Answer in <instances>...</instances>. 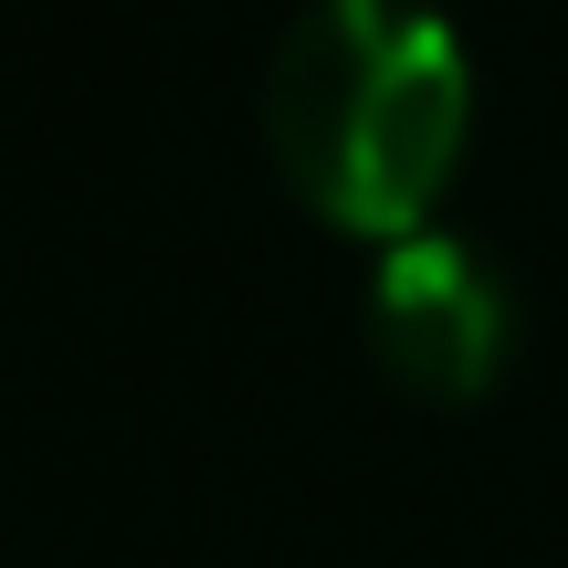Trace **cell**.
<instances>
[{
	"label": "cell",
	"instance_id": "6da1fadb",
	"mask_svg": "<svg viewBox=\"0 0 568 568\" xmlns=\"http://www.w3.org/2000/svg\"><path fill=\"white\" fill-rule=\"evenodd\" d=\"M474 138V63L432 0H316L264 63V148L337 232L410 243Z\"/></svg>",
	"mask_w": 568,
	"mask_h": 568
},
{
	"label": "cell",
	"instance_id": "7a4b0ae2",
	"mask_svg": "<svg viewBox=\"0 0 568 568\" xmlns=\"http://www.w3.org/2000/svg\"><path fill=\"white\" fill-rule=\"evenodd\" d=\"M368 347H379V368L410 400L464 410V400H485L495 368H506L516 305H506V284L485 274V253L443 243V232H410V243H389L379 284H368Z\"/></svg>",
	"mask_w": 568,
	"mask_h": 568
}]
</instances>
